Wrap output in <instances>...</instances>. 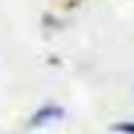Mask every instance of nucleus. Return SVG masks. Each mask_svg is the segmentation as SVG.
<instances>
[{"label":"nucleus","instance_id":"2","mask_svg":"<svg viewBox=\"0 0 134 134\" xmlns=\"http://www.w3.org/2000/svg\"><path fill=\"white\" fill-rule=\"evenodd\" d=\"M115 132H122V134H134V122H120V125H113Z\"/></svg>","mask_w":134,"mask_h":134},{"label":"nucleus","instance_id":"1","mask_svg":"<svg viewBox=\"0 0 134 134\" xmlns=\"http://www.w3.org/2000/svg\"><path fill=\"white\" fill-rule=\"evenodd\" d=\"M54 118H64V108H59V106H45V108H40L31 118V127H38V125H42L47 120H54Z\"/></svg>","mask_w":134,"mask_h":134}]
</instances>
